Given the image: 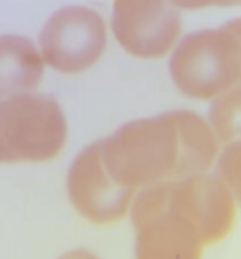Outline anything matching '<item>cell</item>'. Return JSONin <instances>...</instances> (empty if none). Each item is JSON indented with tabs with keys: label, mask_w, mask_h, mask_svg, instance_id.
Segmentation results:
<instances>
[{
	"label": "cell",
	"mask_w": 241,
	"mask_h": 259,
	"mask_svg": "<svg viewBox=\"0 0 241 259\" xmlns=\"http://www.w3.org/2000/svg\"><path fill=\"white\" fill-rule=\"evenodd\" d=\"M235 215L233 194L218 179L193 174L145 187L132 208L139 258H197L222 240Z\"/></svg>",
	"instance_id": "obj_1"
},
{
	"label": "cell",
	"mask_w": 241,
	"mask_h": 259,
	"mask_svg": "<svg viewBox=\"0 0 241 259\" xmlns=\"http://www.w3.org/2000/svg\"><path fill=\"white\" fill-rule=\"evenodd\" d=\"M99 144L110 178L134 190L204 172L218 154L212 130L189 110L130 121Z\"/></svg>",
	"instance_id": "obj_2"
},
{
	"label": "cell",
	"mask_w": 241,
	"mask_h": 259,
	"mask_svg": "<svg viewBox=\"0 0 241 259\" xmlns=\"http://www.w3.org/2000/svg\"><path fill=\"white\" fill-rule=\"evenodd\" d=\"M169 72L180 92L199 101L234 87L241 73L240 20L187 34L170 58Z\"/></svg>",
	"instance_id": "obj_3"
},
{
	"label": "cell",
	"mask_w": 241,
	"mask_h": 259,
	"mask_svg": "<svg viewBox=\"0 0 241 259\" xmlns=\"http://www.w3.org/2000/svg\"><path fill=\"white\" fill-rule=\"evenodd\" d=\"M66 134L65 116L53 97L27 92L0 102V163L55 158Z\"/></svg>",
	"instance_id": "obj_4"
},
{
	"label": "cell",
	"mask_w": 241,
	"mask_h": 259,
	"mask_svg": "<svg viewBox=\"0 0 241 259\" xmlns=\"http://www.w3.org/2000/svg\"><path fill=\"white\" fill-rule=\"evenodd\" d=\"M39 46L42 58L57 71H85L98 61L107 46L104 20L90 8H63L44 23Z\"/></svg>",
	"instance_id": "obj_5"
},
{
	"label": "cell",
	"mask_w": 241,
	"mask_h": 259,
	"mask_svg": "<svg viewBox=\"0 0 241 259\" xmlns=\"http://www.w3.org/2000/svg\"><path fill=\"white\" fill-rule=\"evenodd\" d=\"M111 28L120 46L134 57L160 58L180 33V14L169 0H115Z\"/></svg>",
	"instance_id": "obj_6"
},
{
	"label": "cell",
	"mask_w": 241,
	"mask_h": 259,
	"mask_svg": "<svg viewBox=\"0 0 241 259\" xmlns=\"http://www.w3.org/2000/svg\"><path fill=\"white\" fill-rule=\"evenodd\" d=\"M67 190L73 207L96 224L122 219L136 191L116 184L110 178L103 164L99 141L85 148L72 161Z\"/></svg>",
	"instance_id": "obj_7"
},
{
	"label": "cell",
	"mask_w": 241,
	"mask_h": 259,
	"mask_svg": "<svg viewBox=\"0 0 241 259\" xmlns=\"http://www.w3.org/2000/svg\"><path fill=\"white\" fill-rule=\"evenodd\" d=\"M43 72V58L31 39L0 36V101L37 88Z\"/></svg>",
	"instance_id": "obj_8"
},
{
	"label": "cell",
	"mask_w": 241,
	"mask_h": 259,
	"mask_svg": "<svg viewBox=\"0 0 241 259\" xmlns=\"http://www.w3.org/2000/svg\"><path fill=\"white\" fill-rule=\"evenodd\" d=\"M240 91L236 87L234 92L220 97L219 101L214 103L211 109V120L218 131L223 141L231 140L239 134L240 116Z\"/></svg>",
	"instance_id": "obj_9"
},
{
	"label": "cell",
	"mask_w": 241,
	"mask_h": 259,
	"mask_svg": "<svg viewBox=\"0 0 241 259\" xmlns=\"http://www.w3.org/2000/svg\"><path fill=\"white\" fill-rule=\"evenodd\" d=\"M176 8L189 9H204L210 7H237L241 0H169Z\"/></svg>",
	"instance_id": "obj_10"
}]
</instances>
